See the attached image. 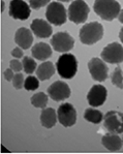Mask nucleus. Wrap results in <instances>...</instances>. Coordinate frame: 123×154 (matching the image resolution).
Listing matches in <instances>:
<instances>
[{
	"instance_id": "f257e3e1",
	"label": "nucleus",
	"mask_w": 123,
	"mask_h": 154,
	"mask_svg": "<svg viewBox=\"0 0 123 154\" xmlns=\"http://www.w3.org/2000/svg\"><path fill=\"white\" fill-rule=\"evenodd\" d=\"M94 13L105 21H113L120 14V4L117 0H95Z\"/></svg>"
},
{
	"instance_id": "f03ea898",
	"label": "nucleus",
	"mask_w": 123,
	"mask_h": 154,
	"mask_svg": "<svg viewBox=\"0 0 123 154\" xmlns=\"http://www.w3.org/2000/svg\"><path fill=\"white\" fill-rule=\"evenodd\" d=\"M80 41L82 44L92 46L103 36V26L98 22H90L80 29Z\"/></svg>"
},
{
	"instance_id": "7ed1b4c3",
	"label": "nucleus",
	"mask_w": 123,
	"mask_h": 154,
	"mask_svg": "<svg viewBox=\"0 0 123 154\" xmlns=\"http://www.w3.org/2000/svg\"><path fill=\"white\" fill-rule=\"evenodd\" d=\"M56 68L61 78L67 80L72 79L78 72L77 58L70 53L62 54L56 62Z\"/></svg>"
},
{
	"instance_id": "20e7f679",
	"label": "nucleus",
	"mask_w": 123,
	"mask_h": 154,
	"mask_svg": "<svg viewBox=\"0 0 123 154\" xmlns=\"http://www.w3.org/2000/svg\"><path fill=\"white\" fill-rule=\"evenodd\" d=\"M89 6L84 0H75L68 8V19L75 24L86 22L89 15Z\"/></svg>"
},
{
	"instance_id": "39448f33",
	"label": "nucleus",
	"mask_w": 123,
	"mask_h": 154,
	"mask_svg": "<svg viewBox=\"0 0 123 154\" xmlns=\"http://www.w3.org/2000/svg\"><path fill=\"white\" fill-rule=\"evenodd\" d=\"M46 18L51 24L60 26L67 20L66 9L61 2H51L46 11Z\"/></svg>"
},
{
	"instance_id": "423d86ee",
	"label": "nucleus",
	"mask_w": 123,
	"mask_h": 154,
	"mask_svg": "<svg viewBox=\"0 0 123 154\" xmlns=\"http://www.w3.org/2000/svg\"><path fill=\"white\" fill-rule=\"evenodd\" d=\"M101 59L111 64L123 62V47L119 42H111L103 48L100 54Z\"/></svg>"
},
{
	"instance_id": "0eeeda50",
	"label": "nucleus",
	"mask_w": 123,
	"mask_h": 154,
	"mask_svg": "<svg viewBox=\"0 0 123 154\" xmlns=\"http://www.w3.org/2000/svg\"><path fill=\"white\" fill-rule=\"evenodd\" d=\"M51 45L53 49L60 53L70 51L75 47V39L67 32L61 31L54 34L51 38Z\"/></svg>"
},
{
	"instance_id": "6e6552de",
	"label": "nucleus",
	"mask_w": 123,
	"mask_h": 154,
	"mask_svg": "<svg viewBox=\"0 0 123 154\" xmlns=\"http://www.w3.org/2000/svg\"><path fill=\"white\" fill-rule=\"evenodd\" d=\"M103 126L109 132L123 134V113L117 111H110L103 117Z\"/></svg>"
},
{
	"instance_id": "1a4fd4ad",
	"label": "nucleus",
	"mask_w": 123,
	"mask_h": 154,
	"mask_svg": "<svg viewBox=\"0 0 123 154\" xmlns=\"http://www.w3.org/2000/svg\"><path fill=\"white\" fill-rule=\"evenodd\" d=\"M58 121L64 127H70L77 122V112L72 103H64L59 106L57 110Z\"/></svg>"
},
{
	"instance_id": "9d476101",
	"label": "nucleus",
	"mask_w": 123,
	"mask_h": 154,
	"mask_svg": "<svg viewBox=\"0 0 123 154\" xmlns=\"http://www.w3.org/2000/svg\"><path fill=\"white\" fill-rule=\"evenodd\" d=\"M88 68L92 79L97 82H103L108 79L109 67L106 61L99 58H92L88 62Z\"/></svg>"
},
{
	"instance_id": "9b49d317",
	"label": "nucleus",
	"mask_w": 123,
	"mask_h": 154,
	"mask_svg": "<svg viewBox=\"0 0 123 154\" xmlns=\"http://www.w3.org/2000/svg\"><path fill=\"white\" fill-rule=\"evenodd\" d=\"M9 16L15 20L25 21L30 17V6L23 0H11L9 3Z\"/></svg>"
},
{
	"instance_id": "f8f14e48",
	"label": "nucleus",
	"mask_w": 123,
	"mask_h": 154,
	"mask_svg": "<svg viewBox=\"0 0 123 154\" xmlns=\"http://www.w3.org/2000/svg\"><path fill=\"white\" fill-rule=\"evenodd\" d=\"M49 96L55 101H61L70 96V88L66 83L62 81H56L48 87Z\"/></svg>"
},
{
	"instance_id": "ddd939ff",
	"label": "nucleus",
	"mask_w": 123,
	"mask_h": 154,
	"mask_svg": "<svg viewBox=\"0 0 123 154\" xmlns=\"http://www.w3.org/2000/svg\"><path fill=\"white\" fill-rule=\"evenodd\" d=\"M108 91L103 85H94L87 94V101L91 106H100L107 100Z\"/></svg>"
},
{
	"instance_id": "4468645a",
	"label": "nucleus",
	"mask_w": 123,
	"mask_h": 154,
	"mask_svg": "<svg viewBox=\"0 0 123 154\" xmlns=\"http://www.w3.org/2000/svg\"><path fill=\"white\" fill-rule=\"evenodd\" d=\"M32 33L38 38H48L53 33L52 26L50 25L49 21L42 19H34L31 23Z\"/></svg>"
},
{
	"instance_id": "2eb2a0df",
	"label": "nucleus",
	"mask_w": 123,
	"mask_h": 154,
	"mask_svg": "<svg viewBox=\"0 0 123 154\" xmlns=\"http://www.w3.org/2000/svg\"><path fill=\"white\" fill-rule=\"evenodd\" d=\"M32 30L28 28L22 27L17 30L15 34V42L23 50H27L31 47L33 42V35L31 33Z\"/></svg>"
},
{
	"instance_id": "dca6fc26",
	"label": "nucleus",
	"mask_w": 123,
	"mask_h": 154,
	"mask_svg": "<svg viewBox=\"0 0 123 154\" xmlns=\"http://www.w3.org/2000/svg\"><path fill=\"white\" fill-rule=\"evenodd\" d=\"M101 143L106 149H108L109 151H112V152L119 151L123 145V141L121 138L117 134H112V132L105 134L101 139Z\"/></svg>"
},
{
	"instance_id": "f3484780",
	"label": "nucleus",
	"mask_w": 123,
	"mask_h": 154,
	"mask_svg": "<svg viewBox=\"0 0 123 154\" xmlns=\"http://www.w3.org/2000/svg\"><path fill=\"white\" fill-rule=\"evenodd\" d=\"M32 56L37 60L45 61L52 56V49L46 42H38L32 47Z\"/></svg>"
},
{
	"instance_id": "a211bd4d",
	"label": "nucleus",
	"mask_w": 123,
	"mask_h": 154,
	"mask_svg": "<svg viewBox=\"0 0 123 154\" xmlns=\"http://www.w3.org/2000/svg\"><path fill=\"white\" fill-rule=\"evenodd\" d=\"M57 115H56V111L53 108H45L42 109L41 114V123L44 127L46 128H52L56 125L57 122Z\"/></svg>"
},
{
	"instance_id": "6ab92c4d",
	"label": "nucleus",
	"mask_w": 123,
	"mask_h": 154,
	"mask_svg": "<svg viewBox=\"0 0 123 154\" xmlns=\"http://www.w3.org/2000/svg\"><path fill=\"white\" fill-rule=\"evenodd\" d=\"M54 73H55V67L51 61H46L36 68V75L39 81H46L51 79Z\"/></svg>"
},
{
	"instance_id": "aec40b11",
	"label": "nucleus",
	"mask_w": 123,
	"mask_h": 154,
	"mask_svg": "<svg viewBox=\"0 0 123 154\" xmlns=\"http://www.w3.org/2000/svg\"><path fill=\"white\" fill-rule=\"evenodd\" d=\"M103 117L105 116L103 115V113L98 110H95V109H86L84 113L85 120L90 123H93V124H99L103 121Z\"/></svg>"
},
{
	"instance_id": "412c9836",
	"label": "nucleus",
	"mask_w": 123,
	"mask_h": 154,
	"mask_svg": "<svg viewBox=\"0 0 123 154\" xmlns=\"http://www.w3.org/2000/svg\"><path fill=\"white\" fill-rule=\"evenodd\" d=\"M49 94H46L44 92H38V93H35L34 95H32V97L30 98L31 101V105L35 108L38 109H45L48 105L49 101Z\"/></svg>"
},
{
	"instance_id": "4be33fe9",
	"label": "nucleus",
	"mask_w": 123,
	"mask_h": 154,
	"mask_svg": "<svg viewBox=\"0 0 123 154\" xmlns=\"http://www.w3.org/2000/svg\"><path fill=\"white\" fill-rule=\"evenodd\" d=\"M112 84L120 89H123V72L120 67H116L111 75Z\"/></svg>"
},
{
	"instance_id": "5701e85b",
	"label": "nucleus",
	"mask_w": 123,
	"mask_h": 154,
	"mask_svg": "<svg viewBox=\"0 0 123 154\" xmlns=\"http://www.w3.org/2000/svg\"><path fill=\"white\" fill-rule=\"evenodd\" d=\"M22 63H23V69H24V72L26 73H28V75H31V73L37 68L36 61H35L34 59H32L31 57L25 56L24 58H23Z\"/></svg>"
},
{
	"instance_id": "b1692460",
	"label": "nucleus",
	"mask_w": 123,
	"mask_h": 154,
	"mask_svg": "<svg viewBox=\"0 0 123 154\" xmlns=\"http://www.w3.org/2000/svg\"><path fill=\"white\" fill-rule=\"evenodd\" d=\"M39 87V79L33 75H29L25 79L24 88L28 91H35Z\"/></svg>"
},
{
	"instance_id": "393cba45",
	"label": "nucleus",
	"mask_w": 123,
	"mask_h": 154,
	"mask_svg": "<svg viewBox=\"0 0 123 154\" xmlns=\"http://www.w3.org/2000/svg\"><path fill=\"white\" fill-rule=\"evenodd\" d=\"M24 83H25V80L22 73H17V75H15V77H14V79H13L14 88L17 90H20L24 86Z\"/></svg>"
},
{
	"instance_id": "a878e982",
	"label": "nucleus",
	"mask_w": 123,
	"mask_h": 154,
	"mask_svg": "<svg viewBox=\"0 0 123 154\" xmlns=\"http://www.w3.org/2000/svg\"><path fill=\"white\" fill-rule=\"evenodd\" d=\"M50 1L51 0H29V4L32 9H39L46 6Z\"/></svg>"
},
{
	"instance_id": "bb28decb",
	"label": "nucleus",
	"mask_w": 123,
	"mask_h": 154,
	"mask_svg": "<svg viewBox=\"0 0 123 154\" xmlns=\"http://www.w3.org/2000/svg\"><path fill=\"white\" fill-rule=\"evenodd\" d=\"M9 67H11L14 72H21V70H22L23 63H21L20 61L17 60V59H14V60H11V63H9Z\"/></svg>"
},
{
	"instance_id": "cd10ccee",
	"label": "nucleus",
	"mask_w": 123,
	"mask_h": 154,
	"mask_svg": "<svg viewBox=\"0 0 123 154\" xmlns=\"http://www.w3.org/2000/svg\"><path fill=\"white\" fill-rule=\"evenodd\" d=\"M14 70L11 69V68H8V69L4 72V79L6 80V81H13L14 79Z\"/></svg>"
},
{
	"instance_id": "c85d7f7f",
	"label": "nucleus",
	"mask_w": 123,
	"mask_h": 154,
	"mask_svg": "<svg viewBox=\"0 0 123 154\" xmlns=\"http://www.w3.org/2000/svg\"><path fill=\"white\" fill-rule=\"evenodd\" d=\"M23 49H21V48H15L11 51V55H13L15 58H22L23 55H24V53H23V51H22Z\"/></svg>"
},
{
	"instance_id": "c756f323",
	"label": "nucleus",
	"mask_w": 123,
	"mask_h": 154,
	"mask_svg": "<svg viewBox=\"0 0 123 154\" xmlns=\"http://www.w3.org/2000/svg\"><path fill=\"white\" fill-rule=\"evenodd\" d=\"M118 20H119L120 23H122L123 24V9L122 11H120V14H119V16H118Z\"/></svg>"
},
{
	"instance_id": "7c9ffc66",
	"label": "nucleus",
	"mask_w": 123,
	"mask_h": 154,
	"mask_svg": "<svg viewBox=\"0 0 123 154\" xmlns=\"http://www.w3.org/2000/svg\"><path fill=\"white\" fill-rule=\"evenodd\" d=\"M119 38H120V41H121V42L123 44V27L121 28V30H120V32H119Z\"/></svg>"
},
{
	"instance_id": "2f4dec72",
	"label": "nucleus",
	"mask_w": 123,
	"mask_h": 154,
	"mask_svg": "<svg viewBox=\"0 0 123 154\" xmlns=\"http://www.w3.org/2000/svg\"><path fill=\"white\" fill-rule=\"evenodd\" d=\"M4 11V1H1V13Z\"/></svg>"
},
{
	"instance_id": "473e14b6",
	"label": "nucleus",
	"mask_w": 123,
	"mask_h": 154,
	"mask_svg": "<svg viewBox=\"0 0 123 154\" xmlns=\"http://www.w3.org/2000/svg\"><path fill=\"white\" fill-rule=\"evenodd\" d=\"M57 1H62V2H69L72 0H57Z\"/></svg>"
},
{
	"instance_id": "72a5a7b5",
	"label": "nucleus",
	"mask_w": 123,
	"mask_h": 154,
	"mask_svg": "<svg viewBox=\"0 0 123 154\" xmlns=\"http://www.w3.org/2000/svg\"><path fill=\"white\" fill-rule=\"evenodd\" d=\"M122 141H123V138H122Z\"/></svg>"
}]
</instances>
